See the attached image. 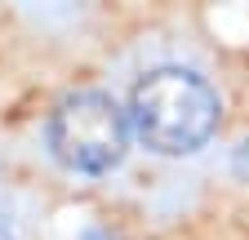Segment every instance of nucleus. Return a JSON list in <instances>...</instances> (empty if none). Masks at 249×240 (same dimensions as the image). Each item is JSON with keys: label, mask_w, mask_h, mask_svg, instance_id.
I'll return each mask as SVG.
<instances>
[{"label": "nucleus", "mask_w": 249, "mask_h": 240, "mask_svg": "<svg viewBox=\"0 0 249 240\" xmlns=\"http://www.w3.org/2000/svg\"><path fill=\"white\" fill-rule=\"evenodd\" d=\"M218 89L187 67H156L129 94L134 138L156 156H192L218 134Z\"/></svg>", "instance_id": "1"}, {"label": "nucleus", "mask_w": 249, "mask_h": 240, "mask_svg": "<svg viewBox=\"0 0 249 240\" xmlns=\"http://www.w3.org/2000/svg\"><path fill=\"white\" fill-rule=\"evenodd\" d=\"M129 111H120L111 94H98V89H85V94L62 98L49 111V125H45V142H49V156L85 178H98L111 173L124 152H129Z\"/></svg>", "instance_id": "2"}, {"label": "nucleus", "mask_w": 249, "mask_h": 240, "mask_svg": "<svg viewBox=\"0 0 249 240\" xmlns=\"http://www.w3.org/2000/svg\"><path fill=\"white\" fill-rule=\"evenodd\" d=\"M231 165H236V173H240V178H249V142L236 152V160H231Z\"/></svg>", "instance_id": "3"}, {"label": "nucleus", "mask_w": 249, "mask_h": 240, "mask_svg": "<svg viewBox=\"0 0 249 240\" xmlns=\"http://www.w3.org/2000/svg\"><path fill=\"white\" fill-rule=\"evenodd\" d=\"M0 240H14V231H9V223H5V214H0Z\"/></svg>", "instance_id": "4"}]
</instances>
